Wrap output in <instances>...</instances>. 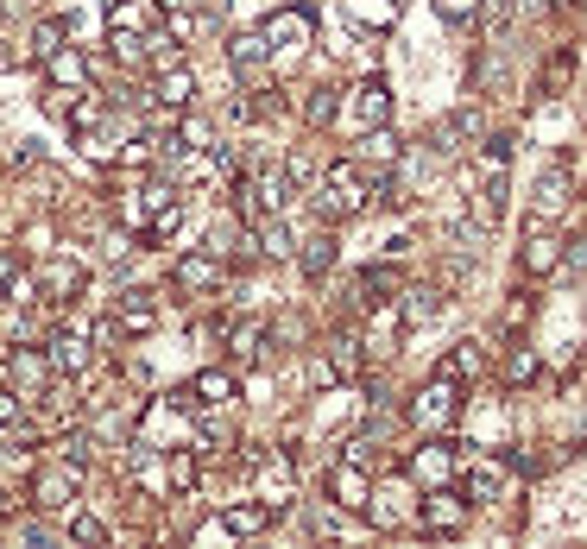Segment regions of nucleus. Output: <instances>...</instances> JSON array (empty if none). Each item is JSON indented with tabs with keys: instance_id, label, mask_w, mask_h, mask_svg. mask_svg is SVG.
Masks as SVG:
<instances>
[{
	"instance_id": "1",
	"label": "nucleus",
	"mask_w": 587,
	"mask_h": 549,
	"mask_svg": "<svg viewBox=\"0 0 587 549\" xmlns=\"http://www.w3.org/2000/svg\"><path fill=\"white\" fill-rule=\"evenodd\" d=\"M360 209H367L360 171H354V164H328V177L316 183V215H322V221H347V215H360Z\"/></svg>"
},
{
	"instance_id": "2",
	"label": "nucleus",
	"mask_w": 587,
	"mask_h": 549,
	"mask_svg": "<svg viewBox=\"0 0 587 549\" xmlns=\"http://www.w3.org/2000/svg\"><path fill=\"white\" fill-rule=\"evenodd\" d=\"M455 411H461V398H455V379H448V373L430 379V386L411 398V423H417V429H448Z\"/></svg>"
},
{
	"instance_id": "3",
	"label": "nucleus",
	"mask_w": 587,
	"mask_h": 549,
	"mask_svg": "<svg viewBox=\"0 0 587 549\" xmlns=\"http://www.w3.org/2000/svg\"><path fill=\"white\" fill-rule=\"evenodd\" d=\"M309 32H316V25H309V13H272V19H266V44H272L279 57L303 51V44H309Z\"/></svg>"
},
{
	"instance_id": "4",
	"label": "nucleus",
	"mask_w": 587,
	"mask_h": 549,
	"mask_svg": "<svg viewBox=\"0 0 587 549\" xmlns=\"http://www.w3.org/2000/svg\"><path fill=\"white\" fill-rule=\"evenodd\" d=\"M386 114H392L386 83H360V89H354V102H347V127H373V121H386Z\"/></svg>"
},
{
	"instance_id": "5",
	"label": "nucleus",
	"mask_w": 587,
	"mask_h": 549,
	"mask_svg": "<svg viewBox=\"0 0 587 549\" xmlns=\"http://www.w3.org/2000/svg\"><path fill=\"white\" fill-rule=\"evenodd\" d=\"M177 284H183V290H215V284H221L215 253H190V260H177Z\"/></svg>"
},
{
	"instance_id": "6",
	"label": "nucleus",
	"mask_w": 587,
	"mask_h": 549,
	"mask_svg": "<svg viewBox=\"0 0 587 549\" xmlns=\"http://www.w3.org/2000/svg\"><path fill=\"white\" fill-rule=\"evenodd\" d=\"M228 398H234V379H228L221 367L196 373V386H190V405H228Z\"/></svg>"
},
{
	"instance_id": "7",
	"label": "nucleus",
	"mask_w": 587,
	"mask_h": 549,
	"mask_svg": "<svg viewBox=\"0 0 587 549\" xmlns=\"http://www.w3.org/2000/svg\"><path fill=\"white\" fill-rule=\"evenodd\" d=\"M51 367L83 373V367H89V341H83V335H57V341H51Z\"/></svg>"
},
{
	"instance_id": "8",
	"label": "nucleus",
	"mask_w": 587,
	"mask_h": 549,
	"mask_svg": "<svg viewBox=\"0 0 587 549\" xmlns=\"http://www.w3.org/2000/svg\"><path fill=\"white\" fill-rule=\"evenodd\" d=\"M266 51H272V44H266V32H240V38L228 44V57H234L240 70H259V64H266Z\"/></svg>"
},
{
	"instance_id": "9",
	"label": "nucleus",
	"mask_w": 587,
	"mask_h": 549,
	"mask_svg": "<svg viewBox=\"0 0 587 549\" xmlns=\"http://www.w3.org/2000/svg\"><path fill=\"white\" fill-rule=\"evenodd\" d=\"M158 102H164V108H190V102H196V76H190V70H171V76L158 83Z\"/></svg>"
},
{
	"instance_id": "10",
	"label": "nucleus",
	"mask_w": 587,
	"mask_h": 549,
	"mask_svg": "<svg viewBox=\"0 0 587 549\" xmlns=\"http://www.w3.org/2000/svg\"><path fill=\"white\" fill-rule=\"evenodd\" d=\"M152 322H158V309L146 303V290H133V297L121 303V328H127V335H146Z\"/></svg>"
},
{
	"instance_id": "11",
	"label": "nucleus",
	"mask_w": 587,
	"mask_h": 549,
	"mask_svg": "<svg viewBox=\"0 0 587 549\" xmlns=\"http://www.w3.org/2000/svg\"><path fill=\"white\" fill-rule=\"evenodd\" d=\"M259 486H266V505H291V467L285 461H266Z\"/></svg>"
},
{
	"instance_id": "12",
	"label": "nucleus",
	"mask_w": 587,
	"mask_h": 549,
	"mask_svg": "<svg viewBox=\"0 0 587 549\" xmlns=\"http://www.w3.org/2000/svg\"><path fill=\"white\" fill-rule=\"evenodd\" d=\"M70 493H76V474H44V480H38V505H44V512L70 505Z\"/></svg>"
},
{
	"instance_id": "13",
	"label": "nucleus",
	"mask_w": 587,
	"mask_h": 549,
	"mask_svg": "<svg viewBox=\"0 0 587 549\" xmlns=\"http://www.w3.org/2000/svg\"><path fill=\"white\" fill-rule=\"evenodd\" d=\"M335 493H341L335 505H347V512H354V505H367V480H360V461H347V467L335 474Z\"/></svg>"
},
{
	"instance_id": "14",
	"label": "nucleus",
	"mask_w": 587,
	"mask_h": 549,
	"mask_svg": "<svg viewBox=\"0 0 587 549\" xmlns=\"http://www.w3.org/2000/svg\"><path fill=\"white\" fill-rule=\"evenodd\" d=\"M347 13H354L360 25H379V32H386V25L398 19V0H347Z\"/></svg>"
},
{
	"instance_id": "15",
	"label": "nucleus",
	"mask_w": 587,
	"mask_h": 549,
	"mask_svg": "<svg viewBox=\"0 0 587 549\" xmlns=\"http://www.w3.org/2000/svg\"><path fill=\"white\" fill-rule=\"evenodd\" d=\"M83 76H89V64H83L76 51H64V44H57V51H51V83H64V89H70V83H83Z\"/></svg>"
},
{
	"instance_id": "16",
	"label": "nucleus",
	"mask_w": 587,
	"mask_h": 549,
	"mask_svg": "<svg viewBox=\"0 0 587 549\" xmlns=\"http://www.w3.org/2000/svg\"><path fill=\"white\" fill-rule=\"evenodd\" d=\"M448 474H455V461H448L442 448H424V455H417V480H424V486H442Z\"/></svg>"
},
{
	"instance_id": "17",
	"label": "nucleus",
	"mask_w": 587,
	"mask_h": 549,
	"mask_svg": "<svg viewBox=\"0 0 587 549\" xmlns=\"http://www.w3.org/2000/svg\"><path fill=\"white\" fill-rule=\"evenodd\" d=\"M524 266H531V272H550V266H556V240L531 228V247H524Z\"/></svg>"
},
{
	"instance_id": "18",
	"label": "nucleus",
	"mask_w": 587,
	"mask_h": 549,
	"mask_svg": "<svg viewBox=\"0 0 587 549\" xmlns=\"http://www.w3.org/2000/svg\"><path fill=\"white\" fill-rule=\"evenodd\" d=\"M448 379H467V373H480V341H461L455 354H448V367H442Z\"/></svg>"
},
{
	"instance_id": "19",
	"label": "nucleus",
	"mask_w": 587,
	"mask_h": 549,
	"mask_svg": "<svg viewBox=\"0 0 587 549\" xmlns=\"http://www.w3.org/2000/svg\"><path fill=\"white\" fill-rule=\"evenodd\" d=\"M44 373H51V360H44V354H19V360H13V379H19V386H32V392L44 386Z\"/></svg>"
},
{
	"instance_id": "20",
	"label": "nucleus",
	"mask_w": 587,
	"mask_h": 549,
	"mask_svg": "<svg viewBox=\"0 0 587 549\" xmlns=\"http://www.w3.org/2000/svg\"><path fill=\"white\" fill-rule=\"evenodd\" d=\"M228 531H234V537L266 531V505H234V512H228Z\"/></svg>"
},
{
	"instance_id": "21",
	"label": "nucleus",
	"mask_w": 587,
	"mask_h": 549,
	"mask_svg": "<svg viewBox=\"0 0 587 549\" xmlns=\"http://www.w3.org/2000/svg\"><path fill=\"white\" fill-rule=\"evenodd\" d=\"M430 524H436V531H461V505H455V499H430Z\"/></svg>"
},
{
	"instance_id": "22",
	"label": "nucleus",
	"mask_w": 587,
	"mask_h": 549,
	"mask_svg": "<svg viewBox=\"0 0 587 549\" xmlns=\"http://www.w3.org/2000/svg\"><path fill=\"white\" fill-rule=\"evenodd\" d=\"M259 240H266V253H272V260H291V228L266 221V228H259Z\"/></svg>"
},
{
	"instance_id": "23",
	"label": "nucleus",
	"mask_w": 587,
	"mask_h": 549,
	"mask_svg": "<svg viewBox=\"0 0 587 549\" xmlns=\"http://www.w3.org/2000/svg\"><path fill=\"white\" fill-rule=\"evenodd\" d=\"M164 474H171V486H183V493H190V486H196V455H183V448H177Z\"/></svg>"
},
{
	"instance_id": "24",
	"label": "nucleus",
	"mask_w": 587,
	"mask_h": 549,
	"mask_svg": "<svg viewBox=\"0 0 587 549\" xmlns=\"http://www.w3.org/2000/svg\"><path fill=\"white\" fill-rule=\"evenodd\" d=\"M398 152H405V145H398L392 133H373V139H367V158H373V164H398Z\"/></svg>"
},
{
	"instance_id": "25",
	"label": "nucleus",
	"mask_w": 587,
	"mask_h": 549,
	"mask_svg": "<svg viewBox=\"0 0 587 549\" xmlns=\"http://www.w3.org/2000/svg\"><path fill=\"white\" fill-rule=\"evenodd\" d=\"M57 44H64V25H57V19H44V25L32 32V51H38V57H51Z\"/></svg>"
},
{
	"instance_id": "26",
	"label": "nucleus",
	"mask_w": 587,
	"mask_h": 549,
	"mask_svg": "<svg viewBox=\"0 0 587 549\" xmlns=\"http://www.w3.org/2000/svg\"><path fill=\"white\" fill-rule=\"evenodd\" d=\"M436 309H442V303H436V290H411V303H405V316H411V322H430Z\"/></svg>"
},
{
	"instance_id": "27",
	"label": "nucleus",
	"mask_w": 587,
	"mask_h": 549,
	"mask_svg": "<svg viewBox=\"0 0 587 549\" xmlns=\"http://www.w3.org/2000/svg\"><path fill=\"white\" fill-rule=\"evenodd\" d=\"M25 423V398L19 392H0V429H19Z\"/></svg>"
},
{
	"instance_id": "28",
	"label": "nucleus",
	"mask_w": 587,
	"mask_h": 549,
	"mask_svg": "<svg viewBox=\"0 0 587 549\" xmlns=\"http://www.w3.org/2000/svg\"><path fill=\"white\" fill-rule=\"evenodd\" d=\"M76 284H83L76 266H51V272H44V290H57V297H64V290H76Z\"/></svg>"
},
{
	"instance_id": "29",
	"label": "nucleus",
	"mask_w": 587,
	"mask_h": 549,
	"mask_svg": "<svg viewBox=\"0 0 587 549\" xmlns=\"http://www.w3.org/2000/svg\"><path fill=\"white\" fill-rule=\"evenodd\" d=\"M328 253H335V240L322 234V240H309V253H303V266H309V272H328Z\"/></svg>"
},
{
	"instance_id": "30",
	"label": "nucleus",
	"mask_w": 587,
	"mask_h": 549,
	"mask_svg": "<svg viewBox=\"0 0 587 549\" xmlns=\"http://www.w3.org/2000/svg\"><path fill=\"white\" fill-rule=\"evenodd\" d=\"M531 373H537V354H531V348H518V354L505 360V379H531Z\"/></svg>"
},
{
	"instance_id": "31",
	"label": "nucleus",
	"mask_w": 587,
	"mask_h": 549,
	"mask_svg": "<svg viewBox=\"0 0 587 549\" xmlns=\"http://www.w3.org/2000/svg\"><path fill=\"white\" fill-rule=\"evenodd\" d=\"M70 537H76V544H108V531H102L95 518H70Z\"/></svg>"
},
{
	"instance_id": "32",
	"label": "nucleus",
	"mask_w": 587,
	"mask_h": 549,
	"mask_svg": "<svg viewBox=\"0 0 587 549\" xmlns=\"http://www.w3.org/2000/svg\"><path fill=\"white\" fill-rule=\"evenodd\" d=\"M6 278H13V253H0V284H6Z\"/></svg>"
}]
</instances>
